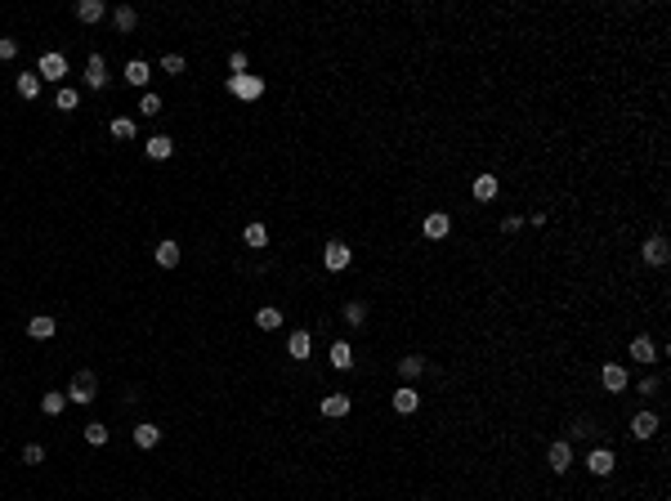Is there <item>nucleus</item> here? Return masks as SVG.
Instances as JSON below:
<instances>
[{
    "mask_svg": "<svg viewBox=\"0 0 671 501\" xmlns=\"http://www.w3.org/2000/svg\"><path fill=\"white\" fill-rule=\"evenodd\" d=\"M242 242H247V247H269V229H264V224H247V229H242Z\"/></svg>",
    "mask_w": 671,
    "mask_h": 501,
    "instance_id": "obj_25",
    "label": "nucleus"
},
{
    "mask_svg": "<svg viewBox=\"0 0 671 501\" xmlns=\"http://www.w3.org/2000/svg\"><path fill=\"white\" fill-rule=\"evenodd\" d=\"M157 443H162V430L153 421H139L135 425V448H157Z\"/></svg>",
    "mask_w": 671,
    "mask_h": 501,
    "instance_id": "obj_15",
    "label": "nucleus"
},
{
    "mask_svg": "<svg viewBox=\"0 0 671 501\" xmlns=\"http://www.w3.org/2000/svg\"><path fill=\"white\" fill-rule=\"evenodd\" d=\"M613 466H618L613 448H595L591 457H587V470H591V475H613Z\"/></svg>",
    "mask_w": 671,
    "mask_h": 501,
    "instance_id": "obj_9",
    "label": "nucleus"
},
{
    "mask_svg": "<svg viewBox=\"0 0 671 501\" xmlns=\"http://www.w3.org/2000/svg\"><path fill=\"white\" fill-rule=\"evenodd\" d=\"M631 358H636V363H654V358H658V345L649 336H636V340H631Z\"/></svg>",
    "mask_w": 671,
    "mask_h": 501,
    "instance_id": "obj_19",
    "label": "nucleus"
},
{
    "mask_svg": "<svg viewBox=\"0 0 671 501\" xmlns=\"http://www.w3.org/2000/svg\"><path fill=\"white\" fill-rule=\"evenodd\" d=\"M399 372H403V381H417V376L425 372V358H421V354H408V358H399Z\"/></svg>",
    "mask_w": 671,
    "mask_h": 501,
    "instance_id": "obj_27",
    "label": "nucleus"
},
{
    "mask_svg": "<svg viewBox=\"0 0 671 501\" xmlns=\"http://www.w3.org/2000/svg\"><path fill=\"white\" fill-rule=\"evenodd\" d=\"M287 349H291V358H309V349H314V340H309V332H291Z\"/></svg>",
    "mask_w": 671,
    "mask_h": 501,
    "instance_id": "obj_28",
    "label": "nucleus"
},
{
    "mask_svg": "<svg viewBox=\"0 0 671 501\" xmlns=\"http://www.w3.org/2000/svg\"><path fill=\"white\" fill-rule=\"evenodd\" d=\"M63 408H68V394H59V390H50V394L41 399V412H45V417H59Z\"/></svg>",
    "mask_w": 671,
    "mask_h": 501,
    "instance_id": "obj_29",
    "label": "nucleus"
},
{
    "mask_svg": "<svg viewBox=\"0 0 671 501\" xmlns=\"http://www.w3.org/2000/svg\"><path fill=\"white\" fill-rule=\"evenodd\" d=\"M148 77H153V68H148L144 59H130V63H126V81H130V85H148Z\"/></svg>",
    "mask_w": 671,
    "mask_h": 501,
    "instance_id": "obj_24",
    "label": "nucleus"
},
{
    "mask_svg": "<svg viewBox=\"0 0 671 501\" xmlns=\"http://www.w3.org/2000/svg\"><path fill=\"white\" fill-rule=\"evenodd\" d=\"M421 233H425V238H430V242H443V238H448V233H452V220H448V215H443V211H430V215H425V220H421Z\"/></svg>",
    "mask_w": 671,
    "mask_h": 501,
    "instance_id": "obj_5",
    "label": "nucleus"
},
{
    "mask_svg": "<svg viewBox=\"0 0 671 501\" xmlns=\"http://www.w3.org/2000/svg\"><path fill=\"white\" fill-rule=\"evenodd\" d=\"M595 434V421L591 417H578V425H573V439H591Z\"/></svg>",
    "mask_w": 671,
    "mask_h": 501,
    "instance_id": "obj_36",
    "label": "nucleus"
},
{
    "mask_svg": "<svg viewBox=\"0 0 671 501\" xmlns=\"http://www.w3.org/2000/svg\"><path fill=\"white\" fill-rule=\"evenodd\" d=\"M229 68H233L229 77H242V72H247V54H242V50H233V54H229Z\"/></svg>",
    "mask_w": 671,
    "mask_h": 501,
    "instance_id": "obj_38",
    "label": "nucleus"
},
{
    "mask_svg": "<svg viewBox=\"0 0 671 501\" xmlns=\"http://www.w3.org/2000/svg\"><path fill=\"white\" fill-rule=\"evenodd\" d=\"M103 14H108V5H103V0H81V5H77V18H81V23H99Z\"/></svg>",
    "mask_w": 671,
    "mask_h": 501,
    "instance_id": "obj_22",
    "label": "nucleus"
},
{
    "mask_svg": "<svg viewBox=\"0 0 671 501\" xmlns=\"http://www.w3.org/2000/svg\"><path fill=\"white\" fill-rule=\"evenodd\" d=\"M157 264H162V269H179V242L175 238L157 242Z\"/></svg>",
    "mask_w": 671,
    "mask_h": 501,
    "instance_id": "obj_18",
    "label": "nucleus"
},
{
    "mask_svg": "<svg viewBox=\"0 0 671 501\" xmlns=\"http://www.w3.org/2000/svg\"><path fill=\"white\" fill-rule=\"evenodd\" d=\"M497 188H502V184H497V175H479L475 179V197H479V202H493Z\"/></svg>",
    "mask_w": 671,
    "mask_h": 501,
    "instance_id": "obj_26",
    "label": "nucleus"
},
{
    "mask_svg": "<svg viewBox=\"0 0 671 501\" xmlns=\"http://www.w3.org/2000/svg\"><path fill=\"white\" fill-rule=\"evenodd\" d=\"M112 139H135V121L117 117V121H112Z\"/></svg>",
    "mask_w": 671,
    "mask_h": 501,
    "instance_id": "obj_33",
    "label": "nucleus"
},
{
    "mask_svg": "<svg viewBox=\"0 0 671 501\" xmlns=\"http://www.w3.org/2000/svg\"><path fill=\"white\" fill-rule=\"evenodd\" d=\"M94 390H99V376H94V372H77L72 385H68V399L85 408V403H94Z\"/></svg>",
    "mask_w": 671,
    "mask_h": 501,
    "instance_id": "obj_2",
    "label": "nucleus"
},
{
    "mask_svg": "<svg viewBox=\"0 0 671 501\" xmlns=\"http://www.w3.org/2000/svg\"><path fill=\"white\" fill-rule=\"evenodd\" d=\"M417 408H421V394L412 390V385H399V390H394V412H403V417H412Z\"/></svg>",
    "mask_w": 671,
    "mask_h": 501,
    "instance_id": "obj_10",
    "label": "nucleus"
},
{
    "mask_svg": "<svg viewBox=\"0 0 671 501\" xmlns=\"http://www.w3.org/2000/svg\"><path fill=\"white\" fill-rule=\"evenodd\" d=\"M546 466H551L555 475H564V470H573V443H569V439L551 443V448H546Z\"/></svg>",
    "mask_w": 671,
    "mask_h": 501,
    "instance_id": "obj_4",
    "label": "nucleus"
},
{
    "mask_svg": "<svg viewBox=\"0 0 671 501\" xmlns=\"http://www.w3.org/2000/svg\"><path fill=\"white\" fill-rule=\"evenodd\" d=\"M54 332H59V323H54V318H45V314H36L32 323H27V336H32V340H50Z\"/></svg>",
    "mask_w": 671,
    "mask_h": 501,
    "instance_id": "obj_16",
    "label": "nucleus"
},
{
    "mask_svg": "<svg viewBox=\"0 0 671 501\" xmlns=\"http://www.w3.org/2000/svg\"><path fill=\"white\" fill-rule=\"evenodd\" d=\"M144 153L153 157V162H166V157L175 153V139H170V135H153V139H144Z\"/></svg>",
    "mask_w": 671,
    "mask_h": 501,
    "instance_id": "obj_11",
    "label": "nucleus"
},
{
    "mask_svg": "<svg viewBox=\"0 0 671 501\" xmlns=\"http://www.w3.org/2000/svg\"><path fill=\"white\" fill-rule=\"evenodd\" d=\"M112 23H117V32H121V36H130V32H135V27H139V9L121 5L117 14H112Z\"/></svg>",
    "mask_w": 671,
    "mask_h": 501,
    "instance_id": "obj_20",
    "label": "nucleus"
},
{
    "mask_svg": "<svg viewBox=\"0 0 671 501\" xmlns=\"http://www.w3.org/2000/svg\"><path fill=\"white\" fill-rule=\"evenodd\" d=\"M631 434H636V439H654V434H658V417H654V412H636V417H631Z\"/></svg>",
    "mask_w": 671,
    "mask_h": 501,
    "instance_id": "obj_12",
    "label": "nucleus"
},
{
    "mask_svg": "<svg viewBox=\"0 0 671 501\" xmlns=\"http://www.w3.org/2000/svg\"><path fill=\"white\" fill-rule=\"evenodd\" d=\"M139 112H144V117H157V112H162V99H157V94H144V99H139Z\"/></svg>",
    "mask_w": 671,
    "mask_h": 501,
    "instance_id": "obj_34",
    "label": "nucleus"
},
{
    "mask_svg": "<svg viewBox=\"0 0 671 501\" xmlns=\"http://www.w3.org/2000/svg\"><path fill=\"white\" fill-rule=\"evenodd\" d=\"M14 90H18V99H41V77L36 72H18Z\"/></svg>",
    "mask_w": 671,
    "mask_h": 501,
    "instance_id": "obj_14",
    "label": "nucleus"
},
{
    "mask_svg": "<svg viewBox=\"0 0 671 501\" xmlns=\"http://www.w3.org/2000/svg\"><path fill=\"white\" fill-rule=\"evenodd\" d=\"M363 318H367V305L349 300V305H345V323H349V327H363Z\"/></svg>",
    "mask_w": 671,
    "mask_h": 501,
    "instance_id": "obj_32",
    "label": "nucleus"
},
{
    "mask_svg": "<svg viewBox=\"0 0 671 501\" xmlns=\"http://www.w3.org/2000/svg\"><path fill=\"white\" fill-rule=\"evenodd\" d=\"M85 85H90V90H103V85H108V63H103V54H90V59H85Z\"/></svg>",
    "mask_w": 671,
    "mask_h": 501,
    "instance_id": "obj_6",
    "label": "nucleus"
},
{
    "mask_svg": "<svg viewBox=\"0 0 671 501\" xmlns=\"http://www.w3.org/2000/svg\"><path fill=\"white\" fill-rule=\"evenodd\" d=\"M658 385H663L658 376H645V381H640V394H658Z\"/></svg>",
    "mask_w": 671,
    "mask_h": 501,
    "instance_id": "obj_40",
    "label": "nucleus"
},
{
    "mask_svg": "<svg viewBox=\"0 0 671 501\" xmlns=\"http://www.w3.org/2000/svg\"><path fill=\"white\" fill-rule=\"evenodd\" d=\"M36 77H41V81H63V77H68V59H63L59 50L41 54V63H36Z\"/></svg>",
    "mask_w": 671,
    "mask_h": 501,
    "instance_id": "obj_3",
    "label": "nucleus"
},
{
    "mask_svg": "<svg viewBox=\"0 0 671 501\" xmlns=\"http://www.w3.org/2000/svg\"><path fill=\"white\" fill-rule=\"evenodd\" d=\"M0 59H18V41H14V36H0Z\"/></svg>",
    "mask_w": 671,
    "mask_h": 501,
    "instance_id": "obj_37",
    "label": "nucleus"
},
{
    "mask_svg": "<svg viewBox=\"0 0 671 501\" xmlns=\"http://www.w3.org/2000/svg\"><path fill=\"white\" fill-rule=\"evenodd\" d=\"M162 68L170 72V77H179V72H184V54H166V59H162Z\"/></svg>",
    "mask_w": 671,
    "mask_h": 501,
    "instance_id": "obj_39",
    "label": "nucleus"
},
{
    "mask_svg": "<svg viewBox=\"0 0 671 501\" xmlns=\"http://www.w3.org/2000/svg\"><path fill=\"white\" fill-rule=\"evenodd\" d=\"M54 103H59L63 112H77V108H81V94H77V90H68V85H63V90L54 94Z\"/></svg>",
    "mask_w": 671,
    "mask_h": 501,
    "instance_id": "obj_30",
    "label": "nucleus"
},
{
    "mask_svg": "<svg viewBox=\"0 0 671 501\" xmlns=\"http://www.w3.org/2000/svg\"><path fill=\"white\" fill-rule=\"evenodd\" d=\"M332 367H336V372H349V367H354V349H349L345 340L332 345Z\"/></svg>",
    "mask_w": 671,
    "mask_h": 501,
    "instance_id": "obj_23",
    "label": "nucleus"
},
{
    "mask_svg": "<svg viewBox=\"0 0 671 501\" xmlns=\"http://www.w3.org/2000/svg\"><path fill=\"white\" fill-rule=\"evenodd\" d=\"M255 327H260V332H278V327H282V309L264 305L260 314H255Z\"/></svg>",
    "mask_w": 671,
    "mask_h": 501,
    "instance_id": "obj_21",
    "label": "nucleus"
},
{
    "mask_svg": "<svg viewBox=\"0 0 671 501\" xmlns=\"http://www.w3.org/2000/svg\"><path fill=\"white\" fill-rule=\"evenodd\" d=\"M229 94H233V99H242V103H255V99L264 94V81L251 77V72H242V77H229Z\"/></svg>",
    "mask_w": 671,
    "mask_h": 501,
    "instance_id": "obj_1",
    "label": "nucleus"
},
{
    "mask_svg": "<svg viewBox=\"0 0 671 501\" xmlns=\"http://www.w3.org/2000/svg\"><path fill=\"white\" fill-rule=\"evenodd\" d=\"M23 461H27V466H41V461H45V448H41V443H27V448H23Z\"/></svg>",
    "mask_w": 671,
    "mask_h": 501,
    "instance_id": "obj_35",
    "label": "nucleus"
},
{
    "mask_svg": "<svg viewBox=\"0 0 671 501\" xmlns=\"http://www.w3.org/2000/svg\"><path fill=\"white\" fill-rule=\"evenodd\" d=\"M349 260H354V255H349V247H345V242H327V247H323V264H327L332 273L349 269Z\"/></svg>",
    "mask_w": 671,
    "mask_h": 501,
    "instance_id": "obj_7",
    "label": "nucleus"
},
{
    "mask_svg": "<svg viewBox=\"0 0 671 501\" xmlns=\"http://www.w3.org/2000/svg\"><path fill=\"white\" fill-rule=\"evenodd\" d=\"M323 417H332V421L349 417V394H327V399H323Z\"/></svg>",
    "mask_w": 671,
    "mask_h": 501,
    "instance_id": "obj_17",
    "label": "nucleus"
},
{
    "mask_svg": "<svg viewBox=\"0 0 671 501\" xmlns=\"http://www.w3.org/2000/svg\"><path fill=\"white\" fill-rule=\"evenodd\" d=\"M667 260H671V247H667V238H663V233H654V238L645 242V264H658V269H663Z\"/></svg>",
    "mask_w": 671,
    "mask_h": 501,
    "instance_id": "obj_8",
    "label": "nucleus"
},
{
    "mask_svg": "<svg viewBox=\"0 0 671 501\" xmlns=\"http://www.w3.org/2000/svg\"><path fill=\"white\" fill-rule=\"evenodd\" d=\"M600 381H604V390L609 394H618V390H627V367H618V363H609L600 372Z\"/></svg>",
    "mask_w": 671,
    "mask_h": 501,
    "instance_id": "obj_13",
    "label": "nucleus"
},
{
    "mask_svg": "<svg viewBox=\"0 0 671 501\" xmlns=\"http://www.w3.org/2000/svg\"><path fill=\"white\" fill-rule=\"evenodd\" d=\"M85 443H94V448H103V443H108V425L90 421V425H85Z\"/></svg>",
    "mask_w": 671,
    "mask_h": 501,
    "instance_id": "obj_31",
    "label": "nucleus"
}]
</instances>
